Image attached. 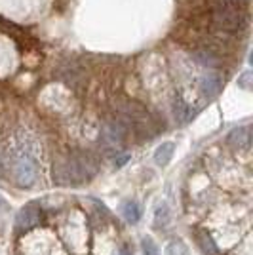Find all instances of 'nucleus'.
I'll return each mask as SVG.
<instances>
[{"instance_id":"obj_1","label":"nucleus","mask_w":253,"mask_h":255,"mask_svg":"<svg viewBox=\"0 0 253 255\" xmlns=\"http://www.w3.org/2000/svg\"><path fill=\"white\" fill-rule=\"evenodd\" d=\"M213 23L219 31L225 32H240L248 27V13L242 10V6H229L223 4V8L215 11Z\"/></svg>"},{"instance_id":"obj_2","label":"nucleus","mask_w":253,"mask_h":255,"mask_svg":"<svg viewBox=\"0 0 253 255\" xmlns=\"http://www.w3.org/2000/svg\"><path fill=\"white\" fill-rule=\"evenodd\" d=\"M36 177H38L36 162L32 160L31 154L19 152L13 160V179H15V183L23 189H27V187H32L36 183Z\"/></svg>"},{"instance_id":"obj_3","label":"nucleus","mask_w":253,"mask_h":255,"mask_svg":"<svg viewBox=\"0 0 253 255\" xmlns=\"http://www.w3.org/2000/svg\"><path fill=\"white\" fill-rule=\"evenodd\" d=\"M38 219H40V210H38V206L29 204V206L21 208L19 213H17V217H15V231H17V233L29 231L31 227H34V225L38 223Z\"/></svg>"},{"instance_id":"obj_4","label":"nucleus","mask_w":253,"mask_h":255,"mask_svg":"<svg viewBox=\"0 0 253 255\" xmlns=\"http://www.w3.org/2000/svg\"><path fill=\"white\" fill-rule=\"evenodd\" d=\"M227 143L234 149H250V143H252V129H250V126L234 128L229 133V137H227Z\"/></svg>"},{"instance_id":"obj_5","label":"nucleus","mask_w":253,"mask_h":255,"mask_svg":"<svg viewBox=\"0 0 253 255\" xmlns=\"http://www.w3.org/2000/svg\"><path fill=\"white\" fill-rule=\"evenodd\" d=\"M221 86H223V78L217 73H208L200 78V92L204 94V97H215L219 92H221Z\"/></svg>"},{"instance_id":"obj_6","label":"nucleus","mask_w":253,"mask_h":255,"mask_svg":"<svg viewBox=\"0 0 253 255\" xmlns=\"http://www.w3.org/2000/svg\"><path fill=\"white\" fill-rule=\"evenodd\" d=\"M173 152H175V145L168 141V143H162L156 152H154V162L156 166H168L169 160L173 158Z\"/></svg>"},{"instance_id":"obj_7","label":"nucleus","mask_w":253,"mask_h":255,"mask_svg":"<svg viewBox=\"0 0 253 255\" xmlns=\"http://www.w3.org/2000/svg\"><path fill=\"white\" fill-rule=\"evenodd\" d=\"M103 135H105V141L109 145H118L124 137V128L120 124H109L103 129Z\"/></svg>"},{"instance_id":"obj_8","label":"nucleus","mask_w":253,"mask_h":255,"mask_svg":"<svg viewBox=\"0 0 253 255\" xmlns=\"http://www.w3.org/2000/svg\"><path fill=\"white\" fill-rule=\"evenodd\" d=\"M175 117H177L179 122H189L190 118L194 117V111L179 96H177V101H175Z\"/></svg>"},{"instance_id":"obj_9","label":"nucleus","mask_w":253,"mask_h":255,"mask_svg":"<svg viewBox=\"0 0 253 255\" xmlns=\"http://www.w3.org/2000/svg\"><path fill=\"white\" fill-rule=\"evenodd\" d=\"M122 213H124L126 221H129V223H137L141 219V208H139L137 202H126L122 206Z\"/></svg>"},{"instance_id":"obj_10","label":"nucleus","mask_w":253,"mask_h":255,"mask_svg":"<svg viewBox=\"0 0 253 255\" xmlns=\"http://www.w3.org/2000/svg\"><path fill=\"white\" fill-rule=\"evenodd\" d=\"M194 59L200 65H204V67H217V65H219V57H217L215 53L206 52V50L194 53Z\"/></svg>"},{"instance_id":"obj_11","label":"nucleus","mask_w":253,"mask_h":255,"mask_svg":"<svg viewBox=\"0 0 253 255\" xmlns=\"http://www.w3.org/2000/svg\"><path fill=\"white\" fill-rule=\"evenodd\" d=\"M166 255H190L189 246L181 240H173L166 246Z\"/></svg>"},{"instance_id":"obj_12","label":"nucleus","mask_w":253,"mask_h":255,"mask_svg":"<svg viewBox=\"0 0 253 255\" xmlns=\"http://www.w3.org/2000/svg\"><path fill=\"white\" fill-rule=\"evenodd\" d=\"M198 240H200V246H202V250H204V254L217 255V246H215V242L211 240L210 234L202 233L200 236H198Z\"/></svg>"},{"instance_id":"obj_13","label":"nucleus","mask_w":253,"mask_h":255,"mask_svg":"<svg viewBox=\"0 0 253 255\" xmlns=\"http://www.w3.org/2000/svg\"><path fill=\"white\" fill-rule=\"evenodd\" d=\"M168 223V206L166 204H160L156 208V227Z\"/></svg>"},{"instance_id":"obj_14","label":"nucleus","mask_w":253,"mask_h":255,"mask_svg":"<svg viewBox=\"0 0 253 255\" xmlns=\"http://www.w3.org/2000/svg\"><path fill=\"white\" fill-rule=\"evenodd\" d=\"M143 252H145V255H158V250H156V246L150 238L143 240Z\"/></svg>"},{"instance_id":"obj_15","label":"nucleus","mask_w":253,"mask_h":255,"mask_svg":"<svg viewBox=\"0 0 253 255\" xmlns=\"http://www.w3.org/2000/svg\"><path fill=\"white\" fill-rule=\"evenodd\" d=\"M250 0H223V4H229V6H246Z\"/></svg>"},{"instance_id":"obj_16","label":"nucleus","mask_w":253,"mask_h":255,"mask_svg":"<svg viewBox=\"0 0 253 255\" xmlns=\"http://www.w3.org/2000/svg\"><path fill=\"white\" fill-rule=\"evenodd\" d=\"M127 160H129V154H122V156H120V160H118V164H116V166H122V164H126Z\"/></svg>"},{"instance_id":"obj_17","label":"nucleus","mask_w":253,"mask_h":255,"mask_svg":"<svg viewBox=\"0 0 253 255\" xmlns=\"http://www.w3.org/2000/svg\"><path fill=\"white\" fill-rule=\"evenodd\" d=\"M122 255H129V252H127V250H122Z\"/></svg>"},{"instance_id":"obj_18","label":"nucleus","mask_w":253,"mask_h":255,"mask_svg":"<svg viewBox=\"0 0 253 255\" xmlns=\"http://www.w3.org/2000/svg\"><path fill=\"white\" fill-rule=\"evenodd\" d=\"M0 204H2V202H0Z\"/></svg>"}]
</instances>
